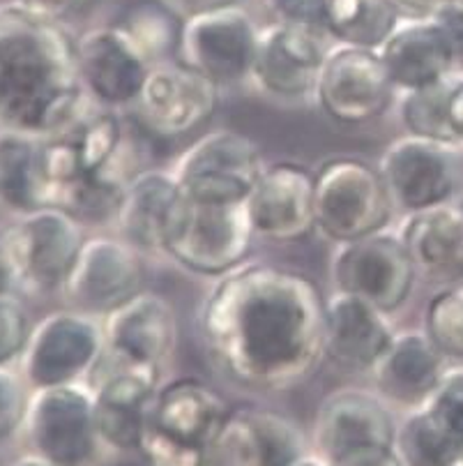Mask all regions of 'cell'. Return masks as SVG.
Instances as JSON below:
<instances>
[{
    "label": "cell",
    "mask_w": 463,
    "mask_h": 466,
    "mask_svg": "<svg viewBox=\"0 0 463 466\" xmlns=\"http://www.w3.org/2000/svg\"><path fill=\"white\" fill-rule=\"evenodd\" d=\"M198 321L210 360L247 390H296L326 360V296L288 266L233 268L210 289Z\"/></svg>",
    "instance_id": "obj_1"
},
{
    "label": "cell",
    "mask_w": 463,
    "mask_h": 466,
    "mask_svg": "<svg viewBox=\"0 0 463 466\" xmlns=\"http://www.w3.org/2000/svg\"><path fill=\"white\" fill-rule=\"evenodd\" d=\"M90 97L76 65V37L65 21L0 5V129L49 137L72 123Z\"/></svg>",
    "instance_id": "obj_2"
},
{
    "label": "cell",
    "mask_w": 463,
    "mask_h": 466,
    "mask_svg": "<svg viewBox=\"0 0 463 466\" xmlns=\"http://www.w3.org/2000/svg\"><path fill=\"white\" fill-rule=\"evenodd\" d=\"M144 162V141L125 111L95 102L63 129L42 137L46 201L84 227L111 224L127 183L146 169Z\"/></svg>",
    "instance_id": "obj_3"
},
{
    "label": "cell",
    "mask_w": 463,
    "mask_h": 466,
    "mask_svg": "<svg viewBox=\"0 0 463 466\" xmlns=\"http://www.w3.org/2000/svg\"><path fill=\"white\" fill-rule=\"evenodd\" d=\"M254 240L245 204H206L180 194L164 238V257L187 273L219 279L249 258Z\"/></svg>",
    "instance_id": "obj_4"
},
{
    "label": "cell",
    "mask_w": 463,
    "mask_h": 466,
    "mask_svg": "<svg viewBox=\"0 0 463 466\" xmlns=\"http://www.w3.org/2000/svg\"><path fill=\"white\" fill-rule=\"evenodd\" d=\"M316 231L335 245L383 231L397 213L376 164L332 157L314 171Z\"/></svg>",
    "instance_id": "obj_5"
},
{
    "label": "cell",
    "mask_w": 463,
    "mask_h": 466,
    "mask_svg": "<svg viewBox=\"0 0 463 466\" xmlns=\"http://www.w3.org/2000/svg\"><path fill=\"white\" fill-rule=\"evenodd\" d=\"M21 434L28 452L54 466H97L106 460L88 383L30 390Z\"/></svg>",
    "instance_id": "obj_6"
},
{
    "label": "cell",
    "mask_w": 463,
    "mask_h": 466,
    "mask_svg": "<svg viewBox=\"0 0 463 466\" xmlns=\"http://www.w3.org/2000/svg\"><path fill=\"white\" fill-rule=\"evenodd\" d=\"M102 356V319L63 308L33 323L19 372L30 390L88 383Z\"/></svg>",
    "instance_id": "obj_7"
},
{
    "label": "cell",
    "mask_w": 463,
    "mask_h": 466,
    "mask_svg": "<svg viewBox=\"0 0 463 466\" xmlns=\"http://www.w3.org/2000/svg\"><path fill=\"white\" fill-rule=\"evenodd\" d=\"M266 167L257 141L236 129H212L173 162L180 194L206 204H245Z\"/></svg>",
    "instance_id": "obj_8"
},
{
    "label": "cell",
    "mask_w": 463,
    "mask_h": 466,
    "mask_svg": "<svg viewBox=\"0 0 463 466\" xmlns=\"http://www.w3.org/2000/svg\"><path fill=\"white\" fill-rule=\"evenodd\" d=\"M330 279L335 291L362 298L392 317L413 293L418 273L399 231L388 227L353 243L337 245Z\"/></svg>",
    "instance_id": "obj_9"
},
{
    "label": "cell",
    "mask_w": 463,
    "mask_h": 466,
    "mask_svg": "<svg viewBox=\"0 0 463 466\" xmlns=\"http://www.w3.org/2000/svg\"><path fill=\"white\" fill-rule=\"evenodd\" d=\"M226 397L196 377H180L159 386L141 441L212 457L215 443L231 416Z\"/></svg>",
    "instance_id": "obj_10"
},
{
    "label": "cell",
    "mask_w": 463,
    "mask_h": 466,
    "mask_svg": "<svg viewBox=\"0 0 463 466\" xmlns=\"http://www.w3.org/2000/svg\"><path fill=\"white\" fill-rule=\"evenodd\" d=\"M395 95L378 49L348 45L327 49L314 99L332 123L346 127L374 123L389 109Z\"/></svg>",
    "instance_id": "obj_11"
},
{
    "label": "cell",
    "mask_w": 463,
    "mask_h": 466,
    "mask_svg": "<svg viewBox=\"0 0 463 466\" xmlns=\"http://www.w3.org/2000/svg\"><path fill=\"white\" fill-rule=\"evenodd\" d=\"M144 289V254L116 233H97L86 238L60 296L67 308L104 319Z\"/></svg>",
    "instance_id": "obj_12"
},
{
    "label": "cell",
    "mask_w": 463,
    "mask_h": 466,
    "mask_svg": "<svg viewBox=\"0 0 463 466\" xmlns=\"http://www.w3.org/2000/svg\"><path fill=\"white\" fill-rule=\"evenodd\" d=\"M222 88L180 58L150 65L132 106L138 127L159 139L192 135L217 114Z\"/></svg>",
    "instance_id": "obj_13"
},
{
    "label": "cell",
    "mask_w": 463,
    "mask_h": 466,
    "mask_svg": "<svg viewBox=\"0 0 463 466\" xmlns=\"http://www.w3.org/2000/svg\"><path fill=\"white\" fill-rule=\"evenodd\" d=\"M88 386L93 390L95 422L106 457L138 455L150 404L162 386V372L102 356Z\"/></svg>",
    "instance_id": "obj_14"
},
{
    "label": "cell",
    "mask_w": 463,
    "mask_h": 466,
    "mask_svg": "<svg viewBox=\"0 0 463 466\" xmlns=\"http://www.w3.org/2000/svg\"><path fill=\"white\" fill-rule=\"evenodd\" d=\"M261 28L240 5L187 16L177 58L219 88L249 81Z\"/></svg>",
    "instance_id": "obj_15"
},
{
    "label": "cell",
    "mask_w": 463,
    "mask_h": 466,
    "mask_svg": "<svg viewBox=\"0 0 463 466\" xmlns=\"http://www.w3.org/2000/svg\"><path fill=\"white\" fill-rule=\"evenodd\" d=\"M327 49L326 33L275 21L258 33L249 81L281 105L314 99Z\"/></svg>",
    "instance_id": "obj_16"
},
{
    "label": "cell",
    "mask_w": 463,
    "mask_h": 466,
    "mask_svg": "<svg viewBox=\"0 0 463 466\" xmlns=\"http://www.w3.org/2000/svg\"><path fill=\"white\" fill-rule=\"evenodd\" d=\"M314 183V171L305 164L291 159L266 162L245 198V213L254 238L291 245L311 236L316 231Z\"/></svg>",
    "instance_id": "obj_17"
},
{
    "label": "cell",
    "mask_w": 463,
    "mask_h": 466,
    "mask_svg": "<svg viewBox=\"0 0 463 466\" xmlns=\"http://www.w3.org/2000/svg\"><path fill=\"white\" fill-rule=\"evenodd\" d=\"M395 210L410 215L449 201L458 185V159L452 144L399 137L376 162Z\"/></svg>",
    "instance_id": "obj_18"
},
{
    "label": "cell",
    "mask_w": 463,
    "mask_h": 466,
    "mask_svg": "<svg viewBox=\"0 0 463 466\" xmlns=\"http://www.w3.org/2000/svg\"><path fill=\"white\" fill-rule=\"evenodd\" d=\"M104 356L162 372L180 342V319L166 296L144 289L102 319Z\"/></svg>",
    "instance_id": "obj_19"
},
{
    "label": "cell",
    "mask_w": 463,
    "mask_h": 466,
    "mask_svg": "<svg viewBox=\"0 0 463 466\" xmlns=\"http://www.w3.org/2000/svg\"><path fill=\"white\" fill-rule=\"evenodd\" d=\"M397 411L374 388H341L318 404L311 451L326 461L365 446H395Z\"/></svg>",
    "instance_id": "obj_20"
},
{
    "label": "cell",
    "mask_w": 463,
    "mask_h": 466,
    "mask_svg": "<svg viewBox=\"0 0 463 466\" xmlns=\"http://www.w3.org/2000/svg\"><path fill=\"white\" fill-rule=\"evenodd\" d=\"M76 65L90 102L132 111L150 65L116 24L95 25L76 37Z\"/></svg>",
    "instance_id": "obj_21"
},
{
    "label": "cell",
    "mask_w": 463,
    "mask_h": 466,
    "mask_svg": "<svg viewBox=\"0 0 463 466\" xmlns=\"http://www.w3.org/2000/svg\"><path fill=\"white\" fill-rule=\"evenodd\" d=\"M311 452L307 431L287 413L266 407H233L219 434L215 466H288Z\"/></svg>",
    "instance_id": "obj_22"
},
{
    "label": "cell",
    "mask_w": 463,
    "mask_h": 466,
    "mask_svg": "<svg viewBox=\"0 0 463 466\" xmlns=\"http://www.w3.org/2000/svg\"><path fill=\"white\" fill-rule=\"evenodd\" d=\"M15 219L25 268V296L60 293L88 238L86 227L58 206H45Z\"/></svg>",
    "instance_id": "obj_23"
},
{
    "label": "cell",
    "mask_w": 463,
    "mask_h": 466,
    "mask_svg": "<svg viewBox=\"0 0 463 466\" xmlns=\"http://www.w3.org/2000/svg\"><path fill=\"white\" fill-rule=\"evenodd\" d=\"M388 314L350 293L326 298V358L350 372L369 374L395 342Z\"/></svg>",
    "instance_id": "obj_24"
},
{
    "label": "cell",
    "mask_w": 463,
    "mask_h": 466,
    "mask_svg": "<svg viewBox=\"0 0 463 466\" xmlns=\"http://www.w3.org/2000/svg\"><path fill=\"white\" fill-rule=\"evenodd\" d=\"M443 358L427 332H397L395 342L369 372L374 390L395 411H415L427 404L443 379Z\"/></svg>",
    "instance_id": "obj_25"
},
{
    "label": "cell",
    "mask_w": 463,
    "mask_h": 466,
    "mask_svg": "<svg viewBox=\"0 0 463 466\" xmlns=\"http://www.w3.org/2000/svg\"><path fill=\"white\" fill-rule=\"evenodd\" d=\"M177 198H180V187L171 169L146 167L127 183L109 227L118 238L132 245L144 257L150 254L164 257V238Z\"/></svg>",
    "instance_id": "obj_26"
},
{
    "label": "cell",
    "mask_w": 463,
    "mask_h": 466,
    "mask_svg": "<svg viewBox=\"0 0 463 466\" xmlns=\"http://www.w3.org/2000/svg\"><path fill=\"white\" fill-rule=\"evenodd\" d=\"M399 236L418 278L440 284L463 279V204L449 198L404 215Z\"/></svg>",
    "instance_id": "obj_27"
},
{
    "label": "cell",
    "mask_w": 463,
    "mask_h": 466,
    "mask_svg": "<svg viewBox=\"0 0 463 466\" xmlns=\"http://www.w3.org/2000/svg\"><path fill=\"white\" fill-rule=\"evenodd\" d=\"M397 93L424 88L452 76L454 56L434 19H401L378 49Z\"/></svg>",
    "instance_id": "obj_28"
},
{
    "label": "cell",
    "mask_w": 463,
    "mask_h": 466,
    "mask_svg": "<svg viewBox=\"0 0 463 466\" xmlns=\"http://www.w3.org/2000/svg\"><path fill=\"white\" fill-rule=\"evenodd\" d=\"M49 206L42 174V137L0 129V208L21 218Z\"/></svg>",
    "instance_id": "obj_29"
},
{
    "label": "cell",
    "mask_w": 463,
    "mask_h": 466,
    "mask_svg": "<svg viewBox=\"0 0 463 466\" xmlns=\"http://www.w3.org/2000/svg\"><path fill=\"white\" fill-rule=\"evenodd\" d=\"M183 24L185 16L177 15L166 0H136L116 21L148 65L177 58Z\"/></svg>",
    "instance_id": "obj_30"
},
{
    "label": "cell",
    "mask_w": 463,
    "mask_h": 466,
    "mask_svg": "<svg viewBox=\"0 0 463 466\" xmlns=\"http://www.w3.org/2000/svg\"><path fill=\"white\" fill-rule=\"evenodd\" d=\"M399 21L392 0H327L326 35L337 45L380 49Z\"/></svg>",
    "instance_id": "obj_31"
},
{
    "label": "cell",
    "mask_w": 463,
    "mask_h": 466,
    "mask_svg": "<svg viewBox=\"0 0 463 466\" xmlns=\"http://www.w3.org/2000/svg\"><path fill=\"white\" fill-rule=\"evenodd\" d=\"M463 443L424 407L397 422L395 451L404 466H458Z\"/></svg>",
    "instance_id": "obj_32"
},
{
    "label": "cell",
    "mask_w": 463,
    "mask_h": 466,
    "mask_svg": "<svg viewBox=\"0 0 463 466\" xmlns=\"http://www.w3.org/2000/svg\"><path fill=\"white\" fill-rule=\"evenodd\" d=\"M449 93L452 76L438 84L401 93L399 120L406 127V135L457 146L458 139L449 120Z\"/></svg>",
    "instance_id": "obj_33"
},
{
    "label": "cell",
    "mask_w": 463,
    "mask_h": 466,
    "mask_svg": "<svg viewBox=\"0 0 463 466\" xmlns=\"http://www.w3.org/2000/svg\"><path fill=\"white\" fill-rule=\"evenodd\" d=\"M424 332L445 358H463V279L431 298L424 312Z\"/></svg>",
    "instance_id": "obj_34"
},
{
    "label": "cell",
    "mask_w": 463,
    "mask_h": 466,
    "mask_svg": "<svg viewBox=\"0 0 463 466\" xmlns=\"http://www.w3.org/2000/svg\"><path fill=\"white\" fill-rule=\"evenodd\" d=\"M33 321L19 296H0V368L19 365Z\"/></svg>",
    "instance_id": "obj_35"
},
{
    "label": "cell",
    "mask_w": 463,
    "mask_h": 466,
    "mask_svg": "<svg viewBox=\"0 0 463 466\" xmlns=\"http://www.w3.org/2000/svg\"><path fill=\"white\" fill-rule=\"evenodd\" d=\"M30 388L19 370L0 368V443L21 434Z\"/></svg>",
    "instance_id": "obj_36"
},
{
    "label": "cell",
    "mask_w": 463,
    "mask_h": 466,
    "mask_svg": "<svg viewBox=\"0 0 463 466\" xmlns=\"http://www.w3.org/2000/svg\"><path fill=\"white\" fill-rule=\"evenodd\" d=\"M424 409L463 443V370L445 372Z\"/></svg>",
    "instance_id": "obj_37"
},
{
    "label": "cell",
    "mask_w": 463,
    "mask_h": 466,
    "mask_svg": "<svg viewBox=\"0 0 463 466\" xmlns=\"http://www.w3.org/2000/svg\"><path fill=\"white\" fill-rule=\"evenodd\" d=\"M0 296H25V268L15 218L0 224Z\"/></svg>",
    "instance_id": "obj_38"
},
{
    "label": "cell",
    "mask_w": 463,
    "mask_h": 466,
    "mask_svg": "<svg viewBox=\"0 0 463 466\" xmlns=\"http://www.w3.org/2000/svg\"><path fill=\"white\" fill-rule=\"evenodd\" d=\"M275 21L326 33L327 0H266Z\"/></svg>",
    "instance_id": "obj_39"
},
{
    "label": "cell",
    "mask_w": 463,
    "mask_h": 466,
    "mask_svg": "<svg viewBox=\"0 0 463 466\" xmlns=\"http://www.w3.org/2000/svg\"><path fill=\"white\" fill-rule=\"evenodd\" d=\"M431 19L440 25V30L448 37V45L454 56V70L463 67V5L449 0L448 5L440 7Z\"/></svg>",
    "instance_id": "obj_40"
},
{
    "label": "cell",
    "mask_w": 463,
    "mask_h": 466,
    "mask_svg": "<svg viewBox=\"0 0 463 466\" xmlns=\"http://www.w3.org/2000/svg\"><path fill=\"white\" fill-rule=\"evenodd\" d=\"M330 466H404L395 446H365L344 452L337 460L327 461Z\"/></svg>",
    "instance_id": "obj_41"
},
{
    "label": "cell",
    "mask_w": 463,
    "mask_h": 466,
    "mask_svg": "<svg viewBox=\"0 0 463 466\" xmlns=\"http://www.w3.org/2000/svg\"><path fill=\"white\" fill-rule=\"evenodd\" d=\"M24 7H28L30 12H37L42 16H49V19L65 21L67 16L76 15V12L84 10L90 0H16Z\"/></svg>",
    "instance_id": "obj_42"
},
{
    "label": "cell",
    "mask_w": 463,
    "mask_h": 466,
    "mask_svg": "<svg viewBox=\"0 0 463 466\" xmlns=\"http://www.w3.org/2000/svg\"><path fill=\"white\" fill-rule=\"evenodd\" d=\"M401 19H429L449 0H392Z\"/></svg>",
    "instance_id": "obj_43"
},
{
    "label": "cell",
    "mask_w": 463,
    "mask_h": 466,
    "mask_svg": "<svg viewBox=\"0 0 463 466\" xmlns=\"http://www.w3.org/2000/svg\"><path fill=\"white\" fill-rule=\"evenodd\" d=\"M166 3L173 7V10H177V15L187 19V16L203 15V12L237 5L240 0H166Z\"/></svg>",
    "instance_id": "obj_44"
},
{
    "label": "cell",
    "mask_w": 463,
    "mask_h": 466,
    "mask_svg": "<svg viewBox=\"0 0 463 466\" xmlns=\"http://www.w3.org/2000/svg\"><path fill=\"white\" fill-rule=\"evenodd\" d=\"M449 120H452L454 135L458 144L463 141V76L452 79V93H449Z\"/></svg>",
    "instance_id": "obj_45"
},
{
    "label": "cell",
    "mask_w": 463,
    "mask_h": 466,
    "mask_svg": "<svg viewBox=\"0 0 463 466\" xmlns=\"http://www.w3.org/2000/svg\"><path fill=\"white\" fill-rule=\"evenodd\" d=\"M10 466H54V464H49V461L42 460V457L33 455V452H24V455L16 457Z\"/></svg>",
    "instance_id": "obj_46"
},
{
    "label": "cell",
    "mask_w": 463,
    "mask_h": 466,
    "mask_svg": "<svg viewBox=\"0 0 463 466\" xmlns=\"http://www.w3.org/2000/svg\"><path fill=\"white\" fill-rule=\"evenodd\" d=\"M288 466H330V464H327V461L323 460V457H318L314 451H311V452H307V455H302L300 460L291 461V464H288Z\"/></svg>",
    "instance_id": "obj_47"
},
{
    "label": "cell",
    "mask_w": 463,
    "mask_h": 466,
    "mask_svg": "<svg viewBox=\"0 0 463 466\" xmlns=\"http://www.w3.org/2000/svg\"><path fill=\"white\" fill-rule=\"evenodd\" d=\"M458 466H463V448H461V460H458Z\"/></svg>",
    "instance_id": "obj_48"
},
{
    "label": "cell",
    "mask_w": 463,
    "mask_h": 466,
    "mask_svg": "<svg viewBox=\"0 0 463 466\" xmlns=\"http://www.w3.org/2000/svg\"><path fill=\"white\" fill-rule=\"evenodd\" d=\"M454 3H461V5H463V0H454Z\"/></svg>",
    "instance_id": "obj_49"
}]
</instances>
